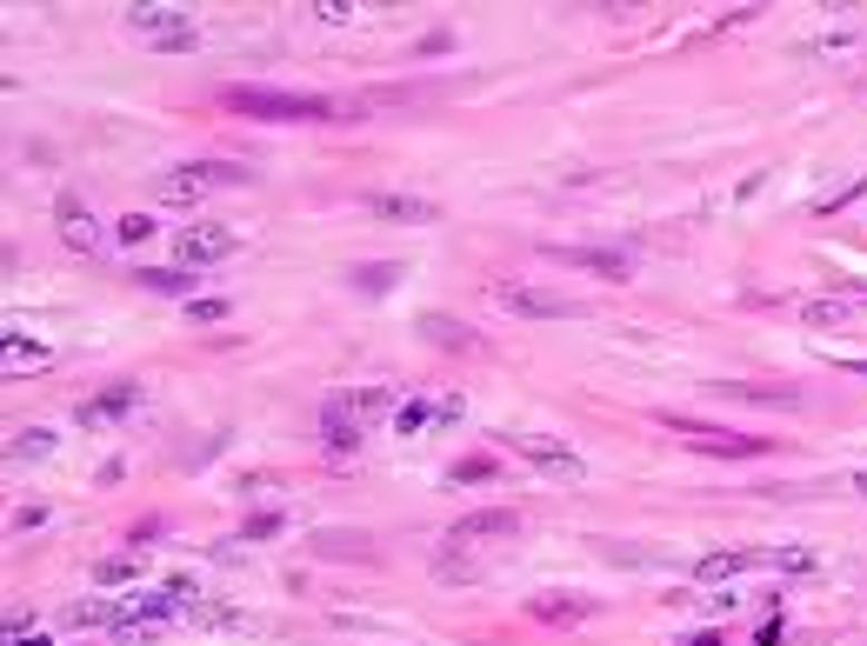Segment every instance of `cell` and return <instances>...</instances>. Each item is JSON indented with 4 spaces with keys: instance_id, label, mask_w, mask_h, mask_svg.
I'll use <instances>...</instances> for the list:
<instances>
[{
    "instance_id": "7a4b0ae2",
    "label": "cell",
    "mask_w": 867,
    "mask_h": 646,
    "mask_svg": "<svg viewBox=\"0 0 867 646\" xmlns=\"http://www.w3.org/2000/svg\"><path fill=\"white\" fill-rule=\"evenodd\" d=\"M247 180H254V173H247V167H234V160H187V167L154 173V200L187 207V200H207L214 187H247Z\"/></svg>"
},
{
    "instance_id": "277c9868",
    "label": "cell",
    "mask_w": 867,
    "mask_h": 646,
    "mask_svg": "<svg viewBox=\"0 0 867 646\" xmlns=\"http://www.w3.org/2000/svg\"><path fill=\"white\" fill-rule=\"evenodd\" d=\"M53 233L67 240V254H73V260H100V254H107V227L93 220V207H87L73 187L53 200Z\"/></svg>"
},
{
    "instance_id": "30bf717a",
    "label": "cell",
    "mask_w": 867,
    "mask_h": 646,
    "mask_svg": "<svg viewBox=\"0 0 867 646\" xmlns=\"http://www.w3.org/2000/svg\"><path fill=\"white\" fill-rule=\"evenodd\" d=\"M134 407H140V380H114V387H100L73 407V427H120Z\"/></svg>"
},
{
    "instance_id": "6da1fadb",
    "label": "cell",
    "mask_w": 867,
    "mask_h": 646,
    "mask_svg": "<svg viewBox=\"0 0 867 646\" xmlns=\"http://www.w3.org/2000/svg\"><path fill=\"white\" fill-rule=\"evenodd\" d=\"M220 107L247 120H347L327 93H287V87H227Z\"/></svg>"
},
{
    "instance_id": "4dcf8cb0",
    "label": "cell",
    "mask_w": 867,
    "mask_h": 646,
    "mask_svg": "<svg viewBox=\"0 0 867 646\" xmlns=\"http://www.w3.org/2000/svg\"><path fill=\"white\" fill-rule=\"evenodd\" d=\"M187 314H194V320H220V314H227V300H187Z\"/></svg>"
},
{
    "instance_id": "5b68a950",
    "label": "cell",
    "mask_w": 867,
    "mask_h": 646,
    "mask_svg": "<svg viewBox=\"0 0 867 646\" xmlns=\"http://www.w3.org/2000/svg\"><path fill=\"white\" fill-rule=\"evenodd\" d=\"M661 427L681 434V440L701 447V454H721V460H755V454H768L761 434H728V427H708V420H688V414H661Z\"/></svg>"
},
{
    "instance_id": "8d00e7d4",
    "label": "cell",
    "mask_w": 867,
    "mask_h": 646,
    "mask_svg": "<svg viewBox=\"0 0 867 646\" xmlns=\"http://www.w3.org/2000/svg\"><path fill=\"white\" fill-rule=\"evenodd\" d=\"M855 487H861V494H867V474H855Z\"/></svg>"
},
{
    "instance_id": "4316f807",
    "label": "cell",
    "mask_w": 867,
    "mask_h": 646,
    "mask_svg": "<svg viewBox=\"0 0 867 646\" xmlns=\"http://www.w3.org/2000/svg\"><path fill=\"white\" fill-rule=\"evenodd\" d=\"M314 20L341 27V20H354V0H314Z\"/></svg>"
},
{
    "instance_id": "4fadbf2b",
    "label": "cell",
    "mask_w": 867,
    "mask_h": 646,
    "mask_svg": "<svg viewBox=\"0 0 867 646\" xmlns=\"http://www.w3.org/2000/svg\"><path fill=\"white\" fill-rule=\"evenodd\" d=\"M447 420H461V394H414V400H401L394 434H427V427H447Z\"/></svg>"
},
{
    "instance_id": "9a60e30c",
    "label": "cell",
    "mask_w": 867,
    "mask_h": 646,
    "mask_svg": "<svg viewBox=\"0 0 867 646\" xmlns=\"http://www.w3.org/2000/svg\"><path fill=\"white\" fill-rule=\"evenodd\" d=\"M528 614L548 620V627H581V620L601 614V600L594 594H541V600H528Z\"/></svg>"
},
{
    "instance_id": "e0dca14e",
    "label": "cell",
    "mask_w": 867,
    "mask_h": 646,
    "mask_svg": "<svg viewBox=\"0 0 867 646\" xmlns=\"http://www.w3.org/2000/svg\"><path fill=\"white\" fill-rule=\"evenodd\" d=\"M120 614H127V594H93V600H73V607H67V627L87 634V627H114Z\"/></svg>"
},
{
    "instance_id": "8fae6325",
    "label": "cell",
    "mask_w": 867,
    "mask_h": 646,
    "mask_svg": "<svg viewBox=\"0 0 867 646\" xmlns=\"http://www.w3.org/2000/svg\"><path fill=\"white\" fill-rule=\"evenodd\" d=\"M120 20H127V27H140L154 47H167V40H187V33H194V20H187L180 7H167V0H134V7H120Z\"/></svg>"
},
{
    "instance_id": "9c48e42d",
    "label": "cell",
    "mask_w": 867,
    "mask_h": 646,
    "mask_svg": "<svg viewBox=\"0 0 867 646\" xmlns=\"http://www.w3.org/2000/svg\"><path fill=\"white\" fill-rule=\"evenodd\" d=\"M514 534H521L514 507H481V514H461L447 527V547H494V540H514Z\"/></svg>"
},
{
    "instance_id": "f546056e",
    "label": "cell",
    "mask_w": 867,
    "mask_h": 646,
    "mask_svg": "<svg viewBox=\"0 0 867 646\" xmlns=\"http://www.w3.org/2000/svg\"><path fill=\"white\" fill-rule=\"evenodd\" d=\"M27 627H33V614H27V607H13V614H7V646L27 640Z\"/></svg>"
},
{
    "instance_id": "cb8c5ba5",
    "label": "cell",
    "mask_w": 867,
    "mask_h": 646,
    "mask_svg": "<svg viewBox=\"0 0 867 646\" xmlns=\"http://www.w3.org/2000/svg\"><path fill=\"white\" fill-rule=\"evenodd\" d=\"M187 620H194V627H240V614H234V607H220V600H194V607H187Z\"/></svg>"
},
{
    "instance_id": "2e32d148",
    "label": "cell",
    "mask_w": 867,
    "mask_h": 646,
    "mask_svg": "<svg viewBox=\"0 0 867 646\" xmlns=\"http://www.w3.org/2000/svg\"><path fill=\"white\" fill-rule=\"evenodd\" d=\"M0 367H7V380H20V374H47V367H53V347L20 340V334L7 327V340H0Z\"/></svg>"
},
{
    "instance_id": "484cf974",
    "label": "cell",
    "mask_w": 867,
    "mask_h": 646,
    "mask_svg": "<svg viewBox=\"0 0 867 646\" xmlns=\"http://www.w3.org/2000/svg\"><path fill=\"white\" fill-rule=\"evenodd\" d=\"M114 233H120V247H134V240L154 233V220H147V213H127V220H114Z\"/></svg>"
},
{
    "instance_id": "7402d4cb",
    "label": "cell",
    "mask_w": 867,
    "mask_h": 646,
    "mask_svg": "<svg viewBox=\"0 0 867 646\" xmlns=\"http://www.w3.org/2000/svg\"><path fill=\"white\" fill-rule=\"evenodd\" d=\"M140 574V554L127 547V554H107V560H93V587H127Z\"/></svg>"
},
{
    "instance_id": "d590c367",
    "label": "cell",
    "mask_w": 867,
    "mask_h": 646,
    "mask_svg": "<svg viewBox=\"0 0 867 646\" xmlns=\"http://www.w3.org/2000/svg\"><path fill=\"white\" fill-rule=\"evenodd\" d=\"M848 374H867V360H848Z\"/></svg>"
},
{
    "instance_id": "7c38bea8",
    "label": "cell",
    "mask_w": 867,
    "mask_h": 646,
    "mask_svg": "<svg viewBox=\"0 0 867 646\" xmlns=\"http://www.w3.org/2000/svg\"><path fill=\"white\" fill-rule=\"evenodd\" d=\"M361 207L381 213V220H394V227H427V220H441V207H434L427 193H387V187H374V193H361Z\"/></svg>"
},
{
    "instance_id": "ba28073f",
    "label": "cell",
    "mask_w": 867,
    "mask_h": 646,
    "mask_svg": "<svg viewBox=\"0 0 867 646\" xmlns=\"http://www.w3.org/2000/svg\"><path fill=\"white\" fill-rule=\"evenodd\" d=\"M494 300H501L508 314H521V320H574V314H581V300H568V294H548V287H514V280H501V287H494Z\"/></svg>"
},
{
    "instance_id": "e575fe53",
    "label": "cell",
    "mask_w": 867,
    "mask_h": 646,
    "mask_svg": "<svg viewBox=\"0 0 867 646\" xmlns=\"http://www.w3.org/2000/svg\"><path fill=\"white\" fill-rule=\"evenodd\" d=\"M13 646H53V640H40V634H27V640H13Z\"/></svg>"
},
{
    "instance_id": "d4e9b609",
    "label": "cell",
    "mask_w": 867,
    "mask_h": 646,
    "mask_svg": "<svg viewBox=\"0 0 867 646\" xmlns=\"http://www.w3.org/2000/svg\"><path fill=\"white\" fill-rule=\"evenodd\" d=\"M314 554H354V560H374V547H361V534H321Z\"/></svg>"
},
{
    "instance_id": "f1b7e54d",
    "label": "cell",
    "mask_w": 867,
    "mask_h": 646,
    "mask_svg": "<svg viewBox=\"0 0 867 646\" xmlns=\"http://www.w3.org/2000/svg\"><path fill=\"white\" fill-rule=\"evenodd\" d=\"M154 534H160V514H147V520L127 534V547H134V554H147V547H154Z\"/></svg>"
},
{
    "instance_id": "ffe728a7",
    "label": "cell",
    "mask_w": 867,
    "mask_h": 646,
    "mask_svg": "<svg viewBox=\"0 0 867 646\" xmlns=\"http://www.w3.org/2000/svg\"><path fill=\"white\" fill-rule=\"evenodd\" d=\"M140 287H154V294H194L200 267H140Z\"/></svg>"
},
{
    "instance_id": "8992f818",
    "label": "cell",
    "mask_w": 867,
    "mask_h": 646,
    "mask_svg": "<svg viewBox=\"0 0 867 646\" xmlns=\"http://www.w3.org/2000/svg\"><path fill=\"white\" fill-rule=\"evenodd\" d=\"M234 247H240V233H234L227 220H194V227L174 233V267H214V260H227Z\"/></svg>"
},
{
    "instance_id": "ac0fdd59",
    "label": "cell",
    "mask_w": 867,
    "mask_h": 646,
    "mask_svg": "<svg viewBox=\"0 0 867 646\" xmlns=\"http://www.w3.org/2000/svg\"><path fill=\"white\" fill-rule=\"evenodd\" d=\"M414 327H421V340H427V347H454V354H474V347H481V334H467V327H461V320H447V314H421Z\"/></svg>"
},
{
    "instance_id": "1f68e13d",
    "label": "cell",
    "mask_w": 867,
    "mask_h": 646,
    "mask_svg": "<svg viewBox=\"0 0 867 646\" xmlns=\"http://www.w3.org/2000/svg\"><path fill=\"white\" fill-rule=\"evenodd\" d=\"M481 474H494V460H461L454 467V480H481Z\"/></svg>"
},
{
    "instance_id": "836d02e7",
    "label": "cell",
    "mask_w": 867,
    "mask_h": 646,
    "mask_svg": "<svg viewBox=\"0 0 867 646\" xmlns=\"http://www.w3.org/2000/svg\"><path fill=\"white\" fill-rule=\"evenodd\" d=\"M681 646H721V634L708 627V634H688V640H681Z\"/></svg>"
},
{
    "instance_id": "5bb4252c",
    "label": "cell",
    "mask_w": 867,
    "mask_h": 646,
    "mask_svg": "<svg viewBox=\"0 0 867 646\" xmlns=\"http://www.w3.org/2000/svg\"><path fill=\"white\" fill-rule=\"evenodd\" d=\"M748 567H775V547H721V554H701V560H694V580H701V587H721V580L748 574Z\"/></svg>"
},
{
    "instance_id": "3957f363",
    "label": "cell",
    "mask_w": 867,
    "mask_h": 646,
    "mask_svg": "<svg viewBox=\"0 0 867 646\" xmlns=\"http://www.w3.org/2000/svg\"><path fill=\"white\" fill-rule=\"evenodd\" d=\"M401 414V387H387V380H374V387H347V394H334L327 407H321V420H341V427H381V420H394Z\"/></svg>"
},
{
    "instance_id": "83f0119b",
    "label": "cell",
    "mask_w": 867,
    "mask_h": 646,
    "mask_svg": "<svg viewBox=\"0 0 867 646\" xmlns=\"http://www.w3.org/2000/svg\"><path fill=\"white\" fill-rule=\"evenodd\" d=\"M267 534H280V514H254V520L240 527V540H267Z\"/></svg>"
},
{
    "instance_id": "603a6c76",
    "label": "cell",
    "mask_w": 867,
    "mask_h": 646,
    "mask_svg": "<svg viewBox=\"0 0 867 646\" xmlns=\"http://www.w3.org/2000/svg\"><path fill=\"white\" fill-rule=\"evenodd\" d=\"M394 280H401V267H381V260H367V267H354V287H361V294H387Z\"/></svg>"
},
{
    "instance_id": "52a82bcc",
    "label": "cell",
    "mask_w": 867,
    "mask_h": 646,
    "mask_svg": "<svg viewBox=\"0 0 867 646\" xmlns=\"http://www.w3.org/2000/svg\"><path fill=\"white\" fill-rule=\"evenodd\" d=\"M514 454H521L528 467H541L548 480H561V487L588 480V460H581V454H574L568 440H554V434H548V440H541V434H514Z\"/></svg>"
},
{
    "instance_id": "d6a6232c",
    "label": "cell",
    "mask_w": 867,
    "mask_h": 646,
    "mask_svg": "<svg viewBox=\"0 0 867 646\" xmlns=\"http://www.w3.org/2000/svg\"><path fill=\"white\" fill-rule=\"evenodd\" d=\"M40 520H47V507H20V514H13V534H27V527H40Z\"/></svg>"
},
{
    "instance_id": "d6986e66",
    "label": "cell",
    "mask_w": 867,
    "mask_h": 646,
    "mask_svg": "<svg viewBox=\"0 0 867 646\" xmlns=\"http://www.w3.org/2000/svg\"><path fill=\"white\" fill-rule=\"evenodd\" d=\"M554 260H574V267H594L601 280H628V254H614V247H554Z\"/></svg>"
},
{
    "instance_id": "44dd1931",
    "label": "cell",
    "mask_w": 867,
    "mask_h": 646,
    "mask_svg": "<svg viewBox=\"0 0 867 646\" xmlns=\"http://www.w3.org/2000/svg\"><path fill=\"white\" fill-rule=\"evenodd\" d=\"M53 447H60V434H53V427H27V434H13V440H7V460H47Z\"/></svg>"
}]
</instances>
